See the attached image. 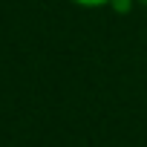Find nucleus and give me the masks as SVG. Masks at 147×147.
<instances>
[{"label": "nucleus", "mask_w": 147, "mask_h": 147, "mask_svg": "<svg viewBox=\"0 0 147 147\" xmlns=\"http://www.w3.org/2000/svg\"><path fill=\"white\" fill-rule=\"evenodd\" d=\"M110 3H113L115 12H127V9H130V0H110Z\"/></svg>", "instance_id": "f257e3e1"}, {"label": "nucleus", "mask_w": 147, "mask_h": 147, "mask_svg": "<svg viewBox=\"0 0 147 147\" xmlns=\"http://www.w3.org/2000/svg\"><path fill=\"white\" fill-rule=\"evenodd\" d=\"M75 3H81V6H104L110 0H75Z\"/></svg>", "instance_id": "f03ea898"}, {"label": "nucleus", "mask_w": 147, "mask_h": 147, "mask_svg": "<svg viewBox=\"0 0 147 147\" xmlns=\"http://www.w3.org/2000/svg\"><path fill=\"white\" fill-rule=\"evenodd\" d=\"M141 3H147V0H141Z\"/></svg>", "instance_id": "7ed1b4c3"}]
</instances>
